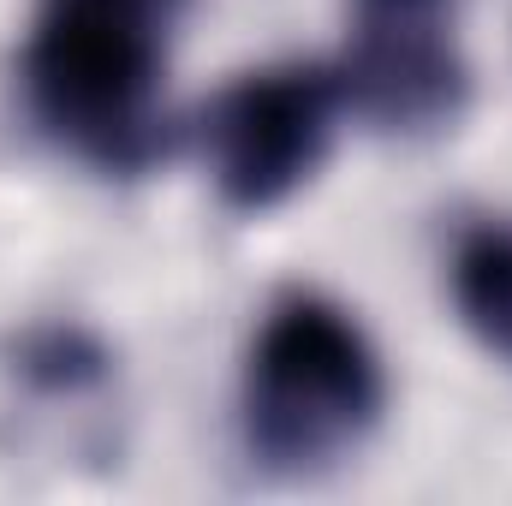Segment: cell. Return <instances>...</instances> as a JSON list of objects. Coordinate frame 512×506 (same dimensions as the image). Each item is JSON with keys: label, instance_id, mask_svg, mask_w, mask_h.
Returning <instances> with one entry per match:
<instances>
[{"label": "cell", "instance_id": "cell-1", "mask_svg": "<svg viewBox=\"0 0 512 506\" xmlns=\"http://www.w3.org/2000/svg\"><path fill=\"white\" fill-rule=\"evenodd\" d=\"M191 0H42L24 48L36 120L102 173L167 155V42Z\"/></svg>", "mask_w": 512, "mask_h": 506}, {"label": "cell", "instance_id": "cell-2", "mask_svg": "<svg viewBox=\"0 0 512 506\" xmlns=\"http://www.w3.org/2000/svg\"><path fill=\"white\" fill-rule=\"evenodd\" d=\"M382 417V370L370 340L316 292H286L251 352L245 376V441L280 471L304 477L352 453Z\"/></svg>", "mask_w": 512, "mask_h": 506}, {"label": "cell", "instance_id": "cell-3", "mask_svg": "<svg viewBox=\"0 0 512 506\" xmlns=\"http://www.w3.org/2000/svg\"><path fill=\"white\" fill-rule=\"evenodd\" d=\"M340 96L382 131L429 137L453 126L471 72L453 36V0H352Z\"/></svg>", "mask_w": 512, "mask_h": 506}, {"label": "cell", "instance_id": "cell-4", "mask_svg": "<svg viewBox=\"0 0 512 506\" xmlns=\"http://www.w3.org/2000/svg\"><path fill=\"white\" fill-rule=\"evenodd\" d=\"M340 72L322 66H274L239 78L209 114L215 185L233 209L262 215L286 203L328 155L340 114Z\"/></svg>", "mask_w": 512, "mask_h": 506}, {"label": "cell", "instance_id": "cell-5", "mask_svg": "<svg viewBox=\"0 0 512 506\" xmlns=\"http://www.w3.org/2000/svg\"><path fill=\"white\" fill-rule=\"evenodd\" d=\"M453 298L471 334L512 364V221H489L459 239L453 256Z\"/></svg>", "mask_w": 512, "mask_h": 506}, {"label": "cell", "instance_id": "cell-6", "mask_svg": "<svg viewBox=\"0 0 512 506\" xmlns=\"http://www.w3.org/2000/svg\"><path fill=\"white\" fill-rule=\"evenodd\" d=\"M24 376L48 393H78V387L108 376V352L84 328H48L24 346Z\"/></svg>", "mask_w": 512, "mask_h": 506}]
</instances>
